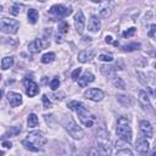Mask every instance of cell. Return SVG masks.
<instances>
[{"label": "cell", "mask_w": 156, "mask_h": 156, "mask_svg": "<svg viewBox=\"0 0 156 156\" xmlns=\"http://www.w3.org/2000/svg\"><path fill=\"white\" fill-rule=\"evenodd\" d=\"M2 145H4L5 147H7V149H10V147L12 146V144H11L10 141H4V143H2Z\"/></svg>", "instance_id": "cell-41"}, {"label": "cell", "mask_w": 156, "mask_h": 156, "mask_svg": "<svg viewBox=\"0 0 156 156\" xmlns=\"http://www.w3.org/2000/svg\"><path fill=\"white\" fill-rule=\"evenodd\" d=\"M84 96L91 101H101L104 99V91L98 89V88H90L88 90H85L84 93Z\"/></svg>", "instance_id": "cell-8"}, {"label": "cell", "mask_w": 156, "mask_h": 156, "mask_svg": "<svg viewBox=\"0 0 156 156\" xmlns=\"http://www.w3.org/2000/svg\"><path fill=\"white\" fill-rule=\"evenodd\" d=\"M68 29H69V26H68V23L66 21H62V22L58 23V32L60 33L66 34V33H68Z\"/></svg>", "instance_id": "cell-29"}, {"label": "cell", "mask_w": 156, "mask_h": 156, "mask_svg": "<svg viewBox=\"0 0 156 156\" xmlns=\"http://www.w3.org/2000/svg\"><path fill=\"white\" fill-rule=\"evenodd\" d=\"M149 146H150V144H149V141L146 140V138L140 136V138L136 139L135 149H136L138 152H140V154H147V151H149Z\"/></svg>", "instance_id": "cell-12"}, {"label": "cell", "mask_w": 156, "mask_h": 156, "mask_svg": "<svg viewBox=\"0 0 156 156\" xmlns=\"http://www.w3.org/2000/svg\"><path fill=\"white\" fill-rule=\"evenodd\" d=\"M22 145H23V146H24V147H26L27 150H30V151H34V152L39 150V147H37V146H34V145H33V144H32L30 141H28L27 139L22 141Z\"/></svg>", "instance_id": "cell-31"}, {"label": "cell", "mask_w": 156, "mask_h": 156, "mask_svg": "<svg viewBox=\"0 0 156 156\" xmlns=\"http://www.w3.org/2000/svg\"><path fill=\"white\" fill-rule=\"evenodd\" d=\"M24 87H26V94L29 98H33V96H35L39 93L38 84L34 80H32V79H26L24 80Z\"/></svg>", "instance_id": "cell-10"}, {"label": "cell", "mask_w": 156, "mask_h": 156, "mask_svg": "<svg viewBox=\"0 0 156 156\" xmlns=\"http://www.w3.org/2000/svg\"><path fill=\"white\" fill-rule=\"evenodd\" d=\"M139 48H140V44L139 43H132V44H128V45L122 46V49L124 51H134V50H138Z\"/></svg>", "instance_id": "cell-30"}, {"label": "cell", "mask_w": 156, "mask_h": 156, "mask_svg": "<svg viewBox=\"0 0 156 156\" xmlns=\"http://www.w3.org/2000/svg\"><path fill=\"white\" fill-rule=\"evenodd\" d=\"M99 60H100V61L110 62V61H112V60H113V57H112V55H110V54H101V55L99 56Z\"/></svg>", "instance_id": "cell-36"}, {"label": "cell", "mask_w": 156, "mask_h": 156, "mask_svg": "<svg viewBox=\"0 0 156 156\" xmlns=\"http://www.w3.org/2000/svg\"><path fill=\"white\" fill-rule=\"evenodd\" d=\"M115 156H134V155L129 149H122V150H118Z\"/></svg>", "instance_id": "cell-32"}, {"label": "cell", "mask_w": 156, "mask_h": 156, "mask_svg": "<svg viewBox=\"0 0 156 156\" xmlns=\"http://www.w3.org/2000/svg\"><path fill=\"white\" fill-rule=\"evenodd\" d=\"M1 98H2V90H0V100H1Z\"/></svg>", "instance_id": "cell-43"}, {"label": "cell", "mask_w": 156, "mask_h": 156, "mask_svg": "<svg viewBox=\"0 0 156 156\" xmlns=\"http://www.w3.org/2000/svg\"><path fill=\"white\" fill-rule=\"evenodd\" d=\"M27 124L29 128H35L38 124H39V118L35 113H30L27 118Z\"/></svg>", "instance_id": "cell-19"}, {"label": "cell", "mask_w": 156, "mask_h": 156, "mask_svg": "<svg viewBox=\"0 0 156 156\" xmlns=\"http://www.w3.org/2000/svg\"><path fill=\"white\" fill-rule=\"evenodd\" d=\"M46 46H49V41L45 40V39H34L33 41H30L28 44V50L32 52V54H37L39 51H41L43 49H45Z\"/></svg>", "instance_id": "cell-6"}, {"label": "cell", "mask_w": 156, "mask_h": 156, "mask_svg": "<svg viewBox=\"0 0 156 156\" xmlns=\"http://www.w3.org/2000/svg\"><path fill=\"white\" fill-rule=\"evenodd\" d=\"M13 66V57L11 56H6L1 60V68L2 69H9L10 67Z\"/></svg>", "instance_id": "cell-24"}, {"label": "cell", "mask_w": 156, "mask_h": 156, "mask_svg": "<svg viewBox=\"0 0 156 156\" xmlns=\"http://www.w3.org/2000/svg\"><path fill=\"white\" fill-rule=\"evenodd\" d=\"M111 13H112V10H111V7H108V6H104V7H101V9L99 10V15H100V17H102V18L110 17Z\"/></svg>", "instance_id": "cell-26"}, {"label": "cell", "mask_w": 156, "mask_h": 156, "mask_svg": "<svg viewBox=\"0 0 156 156\" xmlns=\"http://www.w3.org/2000/svg\"><path fill=\"white\" fill-rule=\"evenodd\" d=\"M27 140L30 141V143H32L34 146H37V147H40V146L45 145L46 141H48V140H46V136H45L44 133L40 132V130H34V132L28 133Z\"/></svg>", "instance_id": "cell-4"}, {"label": "cell", "mask_w": 156, "mask_h": 156, "mask_svg": "<svg viewBox=\"0 0 156 156\" xmlns=\"http://www.w3.org/2000/svg\"><path fill=\"white\" fill-rule=\"evenodd\" d=\"M74 27H76V29L79 34L83 33L84 27H85V18H84V15H83L82 11H78L74 15Z\"/></svg>", "instance_id": "cell-11"}, {"label": "cell", "mask_w": 156, "mask_h": 156, "mask_svg": "<svg viewBox=\"0 0 156 156\" xmlns=\"http://www.w3.org/2000/svg\"><path fill=\"white\" fill-rule=\"evenodd\" d=\"M20 28V22L13 18H0V29L6 34H16Z\"/></svg>", "instance_id": "cell-3"}, {"label": "cell", "mask_w": 156, "mask_h": 156, "mask_svg": "<svg viewBox=\"0 0 156 156\" xmlns=\"http://www.w3.org/2000/svg\"><path fill=\"white\" fill-rule=\"evenodd\" d=\"M105 41H106V43H112V37H111V35H106Z\"/></svg>", "instance_id": "cell-42"}, {"label": "cell", "mask_w": 156, "mask_h": 156, "mask_svg": "<svg viewBox=\"0 0 156 156\" xmlns=\"http://www.w3.org/2000/svg\"><path fill=\"white\" fill-rule=\"evenodd\" d=\"M116 133L119 136V139H122L126 143H130L132 141V128L129 126V119L124 116H121L117 119V128H116Z\"/></svg>", "instance_id": "cell-2"}, {"label": "cell", "mask_w": 156, "mask_h": 156, "mask_svg": "<svg viewBox=\"0 0 156 156\" xmlns=\"http://www.w3.org/2000/svg\"><path fill=\"white\" fill-rule=\"evenodd\" d=\"M80 73H82V68H76L73 72H72V74H71V77H72V79L73 80H77L79 77H80Z\"/></svg>", "instance_id": "cell-37"}, {"label": "cell", "mask_w": 156, "mask_h": 156, "mask_svg": "<svg viewBox=\"0 0 156 156\" xmlns=\"http://www.w3.org/2000/svg\"><path fill=\"white\" fill-rule=\"evenodd\" d=\"M155 30H156V26L155 24H151L150 27V32H149V37H155Z\"/></svg>", "instance_id": "cell-40"}, {"label": "cell", "mask_w": 156, "mask_h": 156, "mask_svg": "<svg viewBox=\"0 0 156 156\" xmlns=\"http://www.w3.org/2000/svg\"><path fill=\"white\" fill-rule=\"evenodd\" d=\"M49 13H51L54 16H57V17H66V16L72 13V9L71 7H66L63 5H54L49 10Z\"/></svg>", "instance_id": "cell-7"}, {"label": "cell", "mask_w": 156, "mask_h": 156, "mask_svg": "<svg viewBox=\"0 0 156 156\" xmlns=\"http://www.w3.org/2000/svg\"><path fill=\"white\" fill-rule=\"evenodd\" d=\"M67 107H68L69 110L77 112V115H78V117H79V121H80L85 127H91V126L95 123V121H96L95 116L91 115V113L88 111V108H87L82 102L76 101V100H74V101H69L68 105H67Z\"/></svg>", "instance_id": "cell-1"}, {"label": "cell", "mask_w": 156, "mask_h": 156, "mask_svg": "<svg viewBox=\"0 0 156 156\" xmlns=\"http://www.w3.org/2000/svg\"><path fill=\"white\" fill-rule=\"evenodd\" d=\"M0 80H1V74H0Z\"/></svg>", "instance_id": "cell-44"}, {"label": "cell", "mask_w": 156, "mask_h": 156, "mask_svg": "<svg viewBox=\"0 0 156 156\" xmlns=\"http://www.w3.org/2000/svg\"><path fill=\"white\" fill-rule=\"evenodd\" d=\"M88 156H101V155H100V152H99L98 149L93 147V149L89 150V155H88Z\"/></svg>", "instance_id": "cell-39"}, {"label": "cell", "mask_w": 156, "mask_h": 156, "mask_svg": "<svg viewBox=\"0 0 156 156\" xmlns=\"http://www.w3.org/2000/svg\"><path fill=\"white\" fill-rule=\"evenodd\" d=\"M100 27H101L100 20L96 16H91L88 21V30L91 32V33H96V32H99Z\"/></svg>", "instance_id": "cell-14"}, {"label": "cell", "mask_w": 156, "mask_h": 156, "mask_svg": "<svg viewBox=\"0 0 156 156\" xmlns=\"http://www.w3.org/2000/svg\"><path fill=\"white\" fill-rule=\"evenodd\" d=\"M94 79H95V77H94L93 73H90V72H85V73H84L83 76H80L77 80H78L79 87L84 88V87H87L88 84H90L91 82H94Z\"/></svg>", "instance_id": "cell-15"}, {"label": "cell", "mask_w": 156, "mask_h": 156, "mask_svg": "<svg viewBox=\"0 0 156 156\" xmlns=\"http://www.w3.org/2000/svg\"><path fill=\"white\" fill-rule=\"evenodd\" d=\"M100 71H101V73L105 76V77H110V78H112L115 74V69H113V67L112 66H107V65H104V66H101L100 67Z\"/></svg>", "instance_id": "cell-22"}, {"label": "cell", "mask_w": 156, "mask_h": 156, "mask_svg": "<svg viewBox=\"0 0 156 156\" xmlns=\"http://www.w3.org/2000/svg\"><path fill=\"white\" fill-rule=\"evenodd\" d=\"M66 129L67 132L71 134V136H73L74 139H82L84 133H83V129L72 119V118H68L67 123H66Z\"/></svg>", "instance_id": "cell-5"}, {"label": "cell", "mask_w": 156, "mask_h": 156, "mask_svg": "<svg viewBox=\"0 0 156 156\" xmlns=\"http://www.w3.org/2000/svg\"><path fill=\"white\" fill-rule=\"evenodd\" d=\"M95 55V51L94 50H83L78 54V61L82 62V63H85L88 61H90Z\"/></svg>", "instance_id": "cell-16"}, {"label": "cell", "mask_w": 156, "mask_h": 156, "mask_svg": "<svg viewBox=\"0 0 156 156\" xmlns=\"http://www.w3.org/2000/svg\"><path fill=\"white\" fill-rule=\"evenodd\" d=\"M38 18H39L38 11L35 9H29L28 10V22L32 23V24H34V23H37Z\"/></svg>", "instance_id": "cell-21"}, {"label": "cell", "mask_w": 156, "mask_h": 156, "mask_svg": "<svg viewBox=\"0 0 156 156\" xmlns=\"http://www.w3.org/2000/svg\"><path fill=\"white\" fill-rule=\"evenodd\" d=\"M58 87H60V79H58L57 77L52 78L51 82H50V88H51L52 90H56V89H58Z\"/></svg>", "instance_id": "cell-33"}, {"label": "cell", "mask_w": 156, "mask_h": 156, "mask_svg": "<svg viewBox=\"0 0 156 156\" xmlns=\"http://www.w3.org/2000/svg\"><path fill=\"white\" fill-rule=\"evenodd\" d=\"M21 132V126H15V127H10V129L4 134V138H10V136H16L18 133Z\"/></svg>", "instance_id": "cell-25"}, {"label": "cell", "mask_w": 156, "mask_h": 156, "mask_svg": "<svg viewBox=\"0 0 156 156\" xmlns=\"http://www.w3.org/2000/svg\"><path fill=\"white\" fill-rule=\"evenodd\" d=\"M117 100L121 105H123L124 107H129L132 105V100L128 98V96H123V95H118L117 96Z\"/></svg>", "instance_id": "cell-28"}, {"label": "cell", "mask_w": 156, "mask_h": 156, "mask_svg": "<svg viewBox=\"0 0 156 156\" xmlns=\"http://www.w3.org/2000/svg\"><path fill=\"white\" fill-rule=\"evenodd\" d=\"M41 62L43 63H51L54 60H55V54L54 52H46L41 56Z\"/></svg>", "instance_id": "cell-27"}, {"label": "cell", "mask_w": 156, "mask_h": 156, "mask_svg": "<svg viewBox=\"0 0 156 156\" xmlns=\"http://www.w3.org/2000/svg\"><path fill=\"white\" fill-rule=\"evenodd\" d=\"M138 100L140 102V105L144 107V108H149L150 107V99H149V95L146 94L145 90H139L138 93Z\"/></svg>", "instance_id": "cell-17"}, {"label": "cell", "mask_w": 156, "mask_h": 156, "mask_svg": "<svg viewBox=\"0 0 156 156\" xmlns=\"http://www.w3.org/2000/svg\"><path fill=\"white\" fill-rule=\"evenodd\" d=\"M139 129L144 138H149V139L154 138V128L149 121H141L139 123Z\"/></svg>", "instance_id": "cell-9"}, {"label": "cell", "mask_w": 156, "mask_h": 156, "mask_svg": "<svg viewBox=\"0 0 156 156\" xmlns=\"http://www.w3.org/2000/svg\"><path fill=\"white\" fill-rule=\"evenodd\" d=\"M99 152L101 156H111V146L108 144H99Z\"/></svg>", "instance_id": "cell-20"}, {"label": "cell", "mask_w": 156, "mask_h": 156, "mask_svg": "<svg viewBox=\"0 0 156 156\" xmlns=\"http://www.w3.org/2000/svg\"><path fill=\"white\" fill-rule=\"evenodd\" d=\"M41 101H43V106H44V108H49V107H51V101H50V99H49L45 94L41 96Z\"/></svg>", "instance_id": "cell-34"}, {"label": "cell", "mask_w": 156, "mask_h": 156, "mask_svg": "<svg viewBox=\"0 0 156 156\" xmlns=\"http://www.w3.org/2000/svg\"><path fill=\"white\" fill-rule=\"evenodd\" d=\"M21 9H22V5H20V4H15V5L10 9V12H11L12 15H18L20 11H21Z\"/></svg>", "instance_id": "cell-35"}, {"label": "cell", "mask_w": 156, "mask_h": 156, "mask_svg": "<svg viewBox=\"0 0 156 156\" xmlns=\"http://www.w3.org/2000/svg\"><path fill=\"white\" fill-rule=\"evenodd\" d=\"M96 139H98L99 144H108L110 143V134L107 130L100 129L96 134Z\"/></svg>", "instance_id": "cell-18"}, {"label": "cell", "mask_w": 156, "mask_h": 156, "mask_svg": "<svg viewBox=\"0 0 156 156\" xmlns=\"http://www.w3.org/2000/svg\"><path fill=\"white\" fill-rule=\"evenodd\" d=\"M7 101L12 107H17L22 104V96L18 93L10 91V93H7Z\"/></svg>", "instance_id": "cell-13"}, {"label": "cell", "mask_w": 156, "mask_h": 156, "mask_svg": "<svg viewBox=\"0 0 156 156\" xmlns=\"http://www.w3.org/2000/svg\"><path fill=\"white\" fill-rule=\"evenodd\" d=\"M135 30H136V29H135L134 27H132V28H129L128 30H126V32H123V34H122V35H123L124 38H129V37H132V35H134V33H135Z\"/></svg>", "instance_id": "cell-38"}, {"label": "cell", "mask_w": 156, "mask_h": 156, "mask_svg": "<svg viewBox=\"0 0 156 156\" xmlns=\"http://www.w3.org/2000/svg\"><path fill=\"white\" fill-rule=\"evenodd\" d=\"M111 82H112V84H113L116 88H118V89H126V83H124V80H123L122 78H119V77H117V76H113V77L111 78Z\"/></svg>", "instance_id": "cell-23"}]
</instances>
